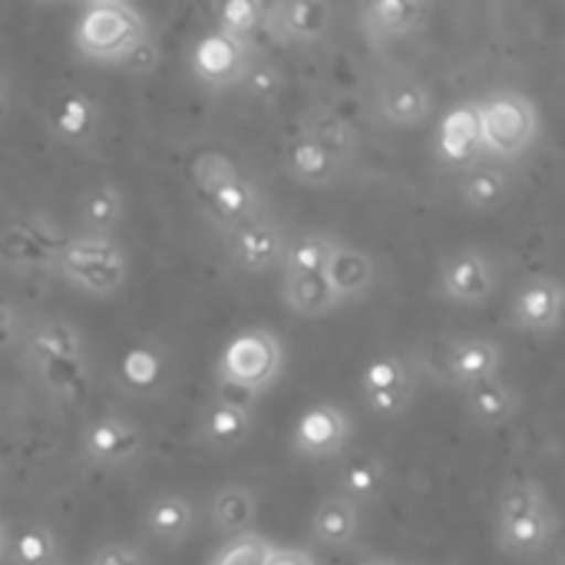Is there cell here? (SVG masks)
I'll return each instance as SVG.
<instances>
[{
    "label": "cell",
    "mask_w": 565,
    "mask_h": 565,
    "mask_svg": "<svg viewBox=\"0 0 565 565\" xmlns=\"http://www.w3.org/2000/svg\"><path fill=\"white\" fill-rule=\"evenodd\" d=\"M556 536V513L536 480H510L497 497V546L513 563H536Z\"/></svg>",
    "instance_id": "1"
},
{
    "label": "cell",
    "mask_w": 565,
    "mask_h": 565,
    "mask_svg": "<svg viewBox=\"0 0 565 565\" xmlns=\"http://www.w3.org/2000/svg\"><path fill=\"white\" fill-rule=\"evenodd\" d=\"M149 30V20L142 10H136L126 0H96L86 3L76 13L73 23V46L89 63H109L116 66L132 43H139Z\"/></svg>",
    "instance_id": "2"
},
{
    "label": "cell",
    "mask_w": 565,
    "mask_h": 565,
    "mask_svg": "<svg viewBox=\"0 0 565 565\" xmlns=\"http://www.w3.org/2000/svg\"><path fill=\"white\" fill-rule=\"evenodd\" d=\"M483 156L520 159L540 139V109L526 93L497 89L477 99Z\"/></svg>",
    "instance_id": "3"
},
{
    "label": "cell",
    "mask_w": 565,
    "mask_h": 565,
    "mask_svg": "<svg viewBox=\"0 0 565 565\" xmlns=\"http://www.w3.org/2000/svg\"><path fill=\"white\" fill-rule=\"evenodd\" d=\"M53 271L93 298H113L126 288L129 258L116 238L76 235V238H66V245L60 248Z\"/></svg>",
    "instance_id": "4"
},
{
    "label": "cell",
    "mask_w": 565,
    "mask_h": 565,
    "mask_svg": "<svg viewBox=\"0 0 565 565\" xmlns=\"http://www.w3.org/2000/svg\"><path fill=\"white\" fill-rule=\"evenodd\" d=\"M285 367V348L281 338L271 328H245L222 348L215 361V374L222 384L242 387L255 397H262Z\"/></svg>",
    "instance_id": "5"
},
{
    "label": "cell",
    "mask_w": 565,
    "mask_h": 565,
    "mask_svg": "<svg viewBox=\"0 0 565 565\" xmlns=\"http://www.w3.org/2000/svg\"><path fill=\"white\" fill-rule=\"evenodd\" d=\"M497 288H500V268L480 248L450 252L437 268V295L447 305L477 308L487 305L497 295Z\"/></svg>",
    "instance_id": "6"
},
{
    "label": "cell",
    "mask_w": 565,
    "mask_h": 565,
    "mask_svg": "<svg viewBox=\"0 0 565 565\" xmlns=\"http://www.w3.org/2000/svg\"><path fill=\"white\" fill-rule=\"evenodd\" d=\"M358 391H361L364 407L374 417L394 420L411 411L414 394H417V374L401 354H381L364 364Z\"/></svg>",
    "instance_id": "7"
},
{
    "label": "cell",
    "mask_w": 565,
    "mask_h": 565,
    "mask_svg": "<svg viewBox=\"0 0 565 565\" xmlns=\"http://www.w3.org/2000/svg\"><path fill=\"white\" fill-rule=\"evenodd\" d=\"M225 242V252L232 265L245 275H271L281 271L288 228L275 222L271 215H258L245 225H235L228 232H218Z\"/></svg>",
    "instance_id": "8"
},
{
    "label": "cell",
    "mask_w": 565,
    "mask_h": 565,
    "mask_svg": "<svg viewBox=\"0 0 565 565\" xmlns=\"http://www.w3.org/2000/svg\"><path fill=\"white\" fill-rule=\"evenodd\" d=\"M348 440H351V417L341 404H331V401L311 404L295 420V430H291V450L315 463L344 457Z\"/></svg>",
    "instance_id": "9"
},
{
    "label": "cell",
    "mask_w": 565,
    "mask_h": 565,
    "mask_svg": "<svg viewBox=\"0 0 565 565\" xmlns=\"http://www.w3.org/2000/svg\"><path fill=\"white\" fill-rule=\"evenodd\" d=\"M46 129L56 142L70 146V149H89L99 139L103 129V109L99 99L79 86H66L56 89L46 99Z\"/></svg>",
    "instance_id": "10"
},
{
    "label": "cell",
    "mask_w": 565,
    "mask_h": 565,
    "mask_svg": "<svg viewBox=\"0 0 565 565\" xmlns=\"http://www.w3.org/2000/svg\"><path fill=\"white\" fill-rule=\"evenodd\" d=\"M334 7L321 0H275L265 3L262 33L285 46H311L331 33Z\"/></svg>",
    "instance_id": "11"
},
{
    "label": "cell",
    "mask_w": 565,
    "mask_h": 565,
    "mask_svg": "<svg viewBox=\"0 0 565 565\" xmlns=\"http://www.w3.org/2000/svg\"><path fill=\"white\" fill-rule=\"evenodd\" d=\"M66 235L43 215L17 218L0 228V265L7 268H53Z\"/></svg>",
    "instance_id": "12"
},
{
    "label": "cell",
    "mask_w": 565,
    "mask_h": 565,
    "mask_svg": "<svg viewBox=\"0 0 565 565\" xmlns=\"http://www.w3.org/2000/svg\"><path fill=\"white\" fill-rule=\"evenodd\" d=\"M374 106H377V116L387 126L414 129V126H424L434 116V93L417 73L391 70L374 86Z\"/></svg>",
    "instance_id": "13"
},
{
    "label": "cell",
    "mask_w": 565,
    "mask_h": 565,
    "mask_svg": "<svg viewBox=\"0 0 565 565\" xmlns=\"http://www.w3.org/2000/svg\"><path fill=\"white\" fill-rule=\"evenodd\" d=\"M79 450L89 467L119 470L142 454V430L126 414H103L83 430Z\"/></svg>",
    "instance_id": "14"
},
{
    "label": "cell",
    "mask_w": 565,
    "mask_h": 565,
    "mask_svg": "<svg viewBox=\"0 0 565 565\" xmlns=\"http://www.w3.org/2000/svg\"><path fill=\"white\" fill-rule=\"evenodd\" d=\"M252 46L248 43H238V40H228L215 30H209L205 36H199V43L192 46V76L199 86L205 89H238V79H242V70H245V60H248Z\"/></svg>",
    "instance_id": "15"
},
{
    "label": "cell",
    "mask_w": 565,
    "mask_h": 565,
    "mask_svg": "<svg viewBox=\"0 0 565 565\" xmlns=\"http://www.w3.org/2000/svg\"><path fill=\"white\" fill-rule=\"evenodd\" d=\"M500 371H503V348L483 334L457 338L440 354V377L457 391L500 377Z\"/></svg>",
    "instance_id": "16"
},
{
    "label": "cell",
    "mask_w": 565,
    "mask_h": 565,
    "mask_svg": "<svg viewBox=\"0 0 565 565\" xmlns=\"http://www.w3.org/2000/svg\"><path fill=\"white\" fill-rule=\"evenodd\" d=\"M430 17V7L420 0H371L358 7V23L361 33L374 50H384L397 40H407L417 33Z\"/></svg>",
    "instance_id": "17"
},
{
    "label": "cell",
    "mask_w": 565,
    "mask_h": 565,
    "mask_svg": "<svg viewBox=\"0 0 565 565\" xmlns=\"http://www.w3.org/2000/svg\"><path fill=\"white\" fill-rule=\"evenodd\" d=\"M563 321V285L556 278H530L510 301V328L526 334H553Z\"/></svg>",
    "instance_id": "18"
},
{
    "label": "cell",
    "mask_w": 565,
    "mask_h": 565,
    "mask_svg": "<svg viewBox=\"0 0 565 565\" xmlns=\"http://www.w3.org/2000/svg\"><path fill=\"white\" fill-rule=\"evenodd\" d=\"M434 152L444 166H473L483 159V142H480V113L477 99L454 103L437 126Z\"/></svg>",
    "instance_id": "19"
},
{
    "label": "cell",
    "mask_w": 565,
    "mask_h": 565,
    "mask_svg": "<svg viewBox=\"0 0 565 565\" xmlns=\"http://www.w3.org/2000/svg\"><path fill=\"white\" fill-rule=\"evenodd\" d=\"M324 281L341 305L361 301L371 295V288L377 281V265L364 248H354L348 242H334L328 265H324Z\"/></svg>",
    "instance_id": "20"
},
{
    "label": "cell",
    "mask_w": 565,
    "mask_h": 565,
    "mask_svg": "<svg viewBox=\"0 0 565 565\" xmlns=\"http://www.w3.org/2000/svg\"><path fill=\"white\" fill-rule=\"evenodd\" d=\"M202 209H205V218L215 225V232H228L235 225H245V222L265 215V192L248 175H238L235 182L205 195Z\"/></svg>",
    "instance_id": "21"
},
{
    "label": "cell",
    "mask_w": 565,
    "mask_h": 565,
    "mask_svg": "<svg viewBox=\"0 0 565 565\" xmlns=\"http://www.w3.org/2000/svg\"><path fill=\"white\" fill-rule=\"evenodd\" d=\"M285 172L295 185H305V189H334L348 166L338 162L331 152H324L318 142L305 139V136H295L288 146H285Z\"/></svg>",
    "instance_id": "22"
},
{
    "label": "cell",
    "mask_w": 565,
    "mask_h": 565,
    "mask_svg": "<svg viewBox=\"0 0 565 565\" xmlns=\"http://www.w3.org/2000/svg\"><path fill=\"white\" fill-rule=\"evenodd\" d=\"M126 218V195L116 182H93L76 199V222L79 235L93 238H116Z\"/></svg>",
    "instance_id": "23"
},
{
    "label": "cell",
    "mask_w": 565,
    "mask_h": 565,
    "mask_svg": "<svg viewBox=\"0 0 565 565\" xmlns=\"http://www.w3.org/2000/svg\"><path fill=\"white\" fill-rule=\"evenodd\" d=\"M195 530V503L185 493H159L142 510V533L152 543L179 546Z\"/></svg>",
    "instance_id": "24"
},
{
    "label": "cell",
    "mask_w": 565,
    "mask_h": 565,
    "mask_svg": "<svg viewBox=\"0 0 565 565\" xmlns=\"http://www.w3.org/2000/svg\"><path fill=\"white\" fill-rule=\"evenodd\" d=\"M460 397H463V407H467L470 420L480 424V427H507L520 414V394L503 377L470 384V387L460 391Z\"/></svg>",
    "instance_id": "25"
},
{
    "label": "cell",
    "mask_w": 565,
    "mask_h": 565,
    "mask_svg": "<svg viewBox=\"0 0 565 565\" xmlns=\"http://www.w3.org/2000/svg\"><path fill=\"white\" fill-rule=\"evenodd\" d=\"M255 520H258V497L252 487L228 483L209 497V523L225 540L242 536V533H255Z\"/></svg>",
    "instance_id": "26"
},
{
    "label": "cell",
    "mask_w": 565,
    "mask_h": 565,
    "mask_svg": "<svg viewBox=\"0 0 565 565\" xmlns=\"http://www.w3.org/2000/svg\"><path fill=\"white\" fill-rule=\"evenodd\" d=\"M513 195V175L503 162H473L460 175V202L470 212H497Z\"/></svg>",
    "instance_id": "27"
},
{
    "label": "cell",
    "mask_w": 565,
    "mask_h": 565,
    "mask_svg": "<svg viewBox=\"0 0 565 565\" xmlns=\"http://www.w3.org/2000/svg\"><path fill=\"white\" fill-rule=\"evenodd\" d=\"M361 533V510L344 500L341 493H328L315 513H311V536L315 543L328 546V550H348L354 546Z\"/></svg>",
    "instance_id": "28"
},
{
    "label": "cell",
    "mask_w": 565,
    "mask_h": 565,
    "mask_svg": "<svg viewBox=\"0 0 565 565\" xmlns=\"http://www.w3.org/2000/svg\"><path fill=\"white\" fill-rule=\"evenodd\" d=\"M26 364L30 367H43V364H56V361H83V338L76 331V324L53 318L36 324L26 334Z\"/></svg>",
    "instance_id": "29"
},
{
    "label": "cell",
    "mask_w": 565,
    "mask_h": 565,
    "mask_svg": "<svg viewBox=\"0 0 565 565\" xmlns=\"http://www.w3.org/2000/svg\"><path fill=\"white\" fill-rule=\"evenodd\" d=\"M252 424H255V414H245V411L212 397L199 414V437L212 450L228 454V450H238L242 444H248Z\"/></svg>",
    "instance_id": "30"
},
{
    "label": "cell",
    "mask_w": 565,
    "mask_h": 565,
    "mask_svg": "<svg viewBox=\"0 0 565 565\" xmlns=\"http://www.w3.org/2000/svg\"><path fill=\"white\" fill-rule=\"evenodd\" d=\"M298 136L318 142L324 152H331L344 166L358 156V146H361L358 126L348 122L344 116H338L334 109H311V113H305L301 122H298Z\"/></svg>",
    "instance_id": "31"
},
{
    "label": "cell",
    "mask_w": 565,
    "mask_h": 565,
    "mask_svg": "<svg viewBox=\"0 0 565 565\" xmlns=\"http://www.w3.org/2000/svg\"><path fill=\"white\" fill-rule=\"evenodd\" d=\"M334 477H338V493L344 500H351L358 510L377 503L384 497V490H387V467L371 454L344 457Z\"/></svg>",
    "instance_id": "32"
},
{
    "label": "cell",
    "mask_w": 565,
    "mask_h": 565,
    "mask_svg": "<svg viewBox=\"0 0 565 565\" xmlns=\"http://www.w3.org/2000/svg\"><path fill=\"white\" fill-rule=\"evenodd\" d=\"M281 301L298 318H328L341 308L324 275H285L281 271Z\"/></svg>",
    "instance_id": "33"
},
{
    "label": "cell",
    "mask_w": 565,
    "mask_h": 565,
    "mask_svg": "<svg viewBox=\"0 0 565 565\" xmlns=\"http://www.w3.org/2000/svg\"><path fill=\"white\" fill-rule=\"evenodd\" d=\"M7 559L13 565H56L63 563V553L46 523H20L7 536Z\"/></svg>",
    "instance_id": "34"
},
{
    "label": "cell",
    "mask_w": 565,
    "mask_h": 565,
    "mask_svg": "<svg viewBox=\"0 0 565 565\" xmlns=\"http://www.w3.org/2000/svg\"><path fill=\"white\" fill-rule=\"evenodd\" d=\"M334 235L318 232V228H305V232H288V245H285V258H281V271L285 275H324L328 255L334 248Z\"/></svg>",
    "instance_id": "35"
},
{
    "label": "cell",
    "mask_w": 565,
    "mask_h": 565,
    "mask_svg": "<svg viewBox=\"0 0 565 565\" xmlns=\"http://www.w3.org/2000/svg\"><path fill=\"white\" fill-rule=\"evenodd\" d=\"M262 20H265L262 0H228V3L212 7V30L248 46H252V36L262 30Z\"/></svg>",
    "instance_id": "36"
},
{
    "label": "cell",
    "mask_w": 565,
    "mask_h": 565,
    "mask_svg": "<svg viewBox=\"0 0 565 565\" xmlns=\"http://www.w3.org/2000/svg\"><path fill=\"white\" fill-rule=\"evenodd\" d=\"M238 89H245L248 99H255L262 106H271L281 96V89H285V73H281V66L271 56L252 50L248 60H245V70H242Z\"/></svg>",
    "instance_id": "37"
},
{
    "label": "cell",
    "mask_w": 565,
    "mask_h": 565,
    "mask_svg": "<svg viewBox=\"0 0 565 565\" xmlns=\"http://www.w3.org/2000/svg\"><path fill=\"white\" fill-rule=\"evenodd\" d=\"M238 175H245V172H242V169L235 166V159H232L228 152H222V149H205V152H199V156L192 159V182H195L199 199L218 192L222 185L235 182Z\"/></svg>",
    "instance_id": "38"
},
{
    "label": "cell",
    "mask_w": 565,
    "mask_h": 565,
    "mask_svg": "<svg viewBox=\"0 0 565 565\" xmlns=\"http://www.w3.org/2000/svg\"><path fill=\"white\" fill-rule=\"evenodd\" d=\"M271 546L275 543L262 533H242V536L225 540L205 565H265Z\"/></svg>",
    "instance_id": "39"
},
{
    "label": "cell",
    "mask_w": 565,
    "mask_h": 565,
    "mask_svg": "<svg viewBox=\"0 0 565 565\" xmlns=\"http://www.w3.org/2000/svg\"><path fill=\"white\" fill-rule=\"evenodd\" d=\"M33 371L40 374L46 391H53L63 401H79L86 394V387H89L83 361H56V364H43V367H33Z\"/></svg>",
    "instance_id": "40"
},
{
    "label": "cell",
    "mask_w": 565,
    "mask_h": 565,
    "mask_svg": "<svg viewBox=\"0 0 565 565\" xmlns=\"http://www.w3.org/2000/svg\"><path fill=\"white\" fill-rule=\"evenodd\" d=\"M159 63H162V46H159L156 33H146L139 43H132L126 50V56L116 66L129 76H152L159 70Z\"/></svg>",
    "instance_id": "41"
},
{
    "label": "cell",
    "mask_w": 565,
    "mask_h": 565,
    "mask_svg": "<svg viewBox=\"0 0 565 565\" xmlns=\"http://www.w3.org/2000/svg\"><path fill=\"white\" fill-rule=\"evenodd\" d=\"M162 374V364L156 361V354L149 351V348H136V351H129L126 354V361H122V377H126V384H132V387H149L156 377Z\"/></svg>",
    "instance_id": "42"
},
{
    "label": "cell",
    "mask_w": 565,
    "mask_h": 565,
    "mask_svg": "<svg viewBox=\"0 0 565 565\" xmlns=\"http://www.w3.org/2000/svg\"><path fill=\"white\" fill-rule=\"evenodd\" d=\"M86 565H146V559L129 543H103Z\"/></svg>",
    "instance_id": "43"
},
{
    "label": "cell",
    "mask_w": 565,
    "mask_h": 565,
    "mask_svg": "<svg viewBox=\"0 0 565 565\" xmlns=\"http://www.w3.org/2000/svg\"><path fill=\"white\" fill-rule=\"evenodd\" d=\"M23 334V318L13 305L0 301V354H7L13 344H20Z\"/></svg>",
    "instance_id": "44"
},
{
    "label": "cell",
    "mask_w": 565,
    "mask_h": 565,
    "mask_svg": "<svg viewBox=\"0 0 565 565\" xmlns=\"http://www.w3.org/2000/svg\"><path fill=\"white\" fill-rule=\"evenodd\" d=\"M265 565H318L315 556L301 546H271Z\"/></svg>",
    "instance_id": "45"
},
{
    "label": "cell",
    "mask_w": 565,
    "mask_h": 565,
    "mask_svg": "<svg viewBox=\"0 0 565 565\" xmlns=\"http://www.w3.org/2000/svg\"><path fill=\"white\" fill-rule=\"evenodd\" d=\"M7 116V89H3V73H0V119Z\"/></svg>",
    "instance_id": "46"
},
{
    "label": "cell",
    "mask_w": 565,
    "mask_h": 565,
    "mask_svg": "<svg viewBox=\"0 0 565 565\" xmlns=\"http://www.w3.org/2000/svg\"><path fill=\"white\" fill-rule=\"evenodd\" d=\"M7 563V533H3V526H0V565Z\"/></svg>",
    "instance_id": "47"
},
{
    "label": "cell",
    "mask_w": 565,
    "mask_h": 565,
    "mask_svg": "<svg viewBox=\"0 0 565 565\" xmlns=\"http://www.w3.org/2000/svg\"><path fill=\"white\" fill-rule=\"evenodd\" d=\"M354 565H394V563H387V559H361V563H354Z\"/></svg>",
    "instance_id": "48"
},
{
    "label": "cell",
    "mask_w": 565,
    "mask_h": 565,
    "mask_svg": "<svg viewBox=\"0 0 565 565\" xmlns=\"http://www.w3.org/2000/svg\"><path fill=\"white\" fill-rule=\"evenodd\" d=\"M56 565H70V563H56Z\"/></svg>",
    "instance_id": "49"
}]
</instances>
